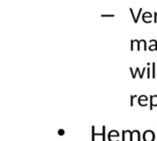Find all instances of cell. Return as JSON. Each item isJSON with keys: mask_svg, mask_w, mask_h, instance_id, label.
Instances as JSON below:
<instances>
[{"mask_svg": "<svg viewBox=\"0 0 157 141\" xmlns=\"http://www.w3.org/2000/svg\"><path fill=\"white\" fill-rule=\"evenodd\" d=\"M155 138V135L151 130H147L144 134V141H154Z\"/></svg>", "mask_w": 157, "mask_h": 141, "instance_id": "1", "label": "cell"}, {"mask_svg": "<svg viewBox=\"0 0 157 141\" xmlns=\"http://www.w3.org/2000/svg\"><path fill=\"white\" fill-rule=\"evenodd\" d=\"M130 11H131L132 16V19L134 20V22H135V23H137V22H138V20H139V18H140V15H141V13H142V11H143V8H140V9H139V13H138V15H137V16H135V15H134V12H133L132 8H130Z\"/></svg>", "mask_w": 157, "mask_h": 141, "instance_id": "2", "label": "cell"}, {"mask_svg": "<svg viewBox=\"0 0 157 141\" xmlns=\"http://www.w3.org/2000/svg\"><path fill=\"white\" fill-rule=\"evenodd\" d=\"M150 101H151V105H150V109L152 110L153 109V107L154 106H157V95H152L151 97H150Z\"/></svg>", "mask_w": 157, "mask_h": 141, "instance_id": "3", "label": "cell"}, {"mask_svg": "<svg viewBox=\"0 0 157 141\" xmlns=\"http://www.w3.org/2000/svg\"><path fill=\"white\" fill-rule=\"evenodd\" d=\"M119 133H118V131H116V130H112V131H110L109 133V140L111 141L112 139V138H119Z\"/></svg>", "mask_w": 157, "mask_h": 141, "instance_id": "4", "label": "cell"}, {"mask_svg": "<svg viewBox=\"0 0 157 141\" xmlns=\"http://www.w3.org/2000/svg\"><path fill=\"white\" fill-rule=\"evenodd\" d=\"M145 70H146V68H144L143 73L141 74V78H143V77H144V73ZM139 72H140V71H139V68H137V69H136V73H139ZM136 73H134V74L132 75V78H135V77H136Z\"/></svg>", "mask_w": 157, "mask_h": 141, "instance_id": "5", "label": "cell"}, {"mask_svg": "<svg viewBox=\"0 0 157 141\" xmlns=\"http://www.w3.org/2000/svg\"><path fill=\"white\" fill-rule=\"evenodd\" d=\"M147 100H148V98H147L145 95H142V96H140V97H139V99H138V102H139V104L141 105L142 101H146V102H147Z\"/></svg>", "mask_w": 157, "mask_h": 141, "instance_id": "6", "label": "cell"}, {"mask_svg": "<svg viewBox=\"0 0 157 141\" xmlns=\"http://www.w3.org/2000/svg\"><path fill=\"white\" fill-rule=\"evenodd\" d=\"M102 130H103V132H102V141H106L105 139V134H106V127H102Z\"/></svg>", "mask_w": 157, "mask_h": 141, "instance_id": "7", "label": "cell"}, {"mask_svg": "<svg viewBox=\"0 0 157 141\" xmlns=\"http://www.w3.org/2000/svg\"><path fill=\"white\" fill-rule=\"evenodd\" d=\"M148 50H157V43H155V45L150 46Z\"/></svg>", "mask_w": 157, "mask_h": 141, "instance_id": "8", "label": "cell"}, {"mask_svg": "<svg viewBox=\"0 0 157 141\" xmlns=\"http://www.w3.org/2000/svg\"><path fill=\"white\" fill-rule=\"evenodd\" d=\"M153 78H155V63L153 62Z\"/></svg>", "mask_w": 157, "mask_h": 141, "instance_id": "9", "label": "cell"}, {"mask_svg": "<svg viewBox=\"0 0 157 141\" xmlns=\"http://www.w3.org/2000/svg\"><path fill=\"white\" fill-rule=\"evenodd\" d=\"M136 97H137V95H132L131 96V106H133V99L136 98Z\"/></svg>", "mask_w": 157, "mask_h": 141, "instance_id": "10", "label": "cell"}, {"mask_svg": "<svg viewBox=\"0 0 157 141\" xmlns=\"http://www.w3.org/2000/svg\"><path fill=\"white\" fill-rule=\"evenodd\" d=\"M102 17H114V15H101Z\"/></svg>", "mask_w": 157, "mask_h": 141, "instance_id": "11", "label": "cell"}, {"mask_svg": "<svg viewBox=\"0 0 157 141\" xmlns=\"http://www.w3.org/2000/svg\"><path fill=\"white\" fill-rule=\"evenodd\" d=\"M58 133H59L60 135H63V129H61V130H60V131H59Z\"/></svg>", "mask_w": 157, "mask_h": 141, "instance_id": "12", "label": "cell"}]
</instances>
